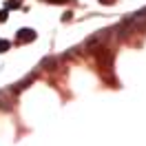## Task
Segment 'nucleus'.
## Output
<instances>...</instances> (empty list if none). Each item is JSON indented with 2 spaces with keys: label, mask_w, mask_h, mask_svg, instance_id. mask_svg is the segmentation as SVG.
I'll list each match as a JSON object with an SVG mask.
<instances>
[{
  "label": "nucleus",
  "mask_w": 146,
  "mask_h": 146,
  "mask_svg": "<svg viewBox=\"0 0 146 146\" xmlns=\"http://www.w3.org/2000/svg\"><path fill=\"white\" fill-rule=\"evenodd\" d=\"M109 36H111V29H100V31H95L93 36H89L86 40H84V46H86V49H93V46L102 44Z\"/></svg>",
  "instance_id": "nucleus-1"
},
{
  "label": "nucleus",
  "mask_w": 146,
  "mask_h": 146,
  "mask_svg": "<svg viewBox=\"0 0 146 146\" xmlns=\"http://www.w3.org/2000/svg\"><path fill=\"white\" fill-rule=\"evenodd\" d=\"M36 40V31L33 29H20L18 33H16V42H33Z\"/></svg>",
  "instance_id": "nucleus-2"
},
{
  "label": "nucleus",
  "mask_w": 146,
  "mask_h": 146,
  "mask_svg": "<svg viewBox=\"0 0 146 146\" xmlns=\"http://www.w3.org/2000/svg\"><path fill=\"white\" fill-rule=\"evenodd\" d=\"M9 46H11V42H9V40H0V53L9 51Z\"/></svg>",
  "instance_id": "nucleus-3"
},
{
  "label": "nucleus",
  "mask_w": 146,
  "mask_h": 146,
  "mask_svg": "<svg viewBox=\"0 0 146 146\" xmlns=\"http://www.w3.org/2000/svg\"><path fill=\"white\" fill-rule=\"evenodd\" d=\"M20 0H7V9H18Z\"/></svg>",
  "instance_id": "nucleus-4"
},
{
  "label": "nucleus",
  "mask_w": 146,
  "mask_h": 146,
  "mask_svg": "<svg viewBox=\"0 0 146 146\" xmlns=\"http://www.w3.org/2000/svg\"><path fill=\"white\" fill-rule=\"evenodd\" d=\"M7 18H9V11H7V9H2V11H0V22H5Z\"/></svg>",
  "instance_id": "nucleus-5"
},
{
  "label": "nucleus",
  "mask_w": 146,
  "mask_h": 146,
  "mask_svg": "<svg viewBox=\"0 0 146 146\" xmlns=\"http://www.w3.org/2000/svg\"><path fill=\"white\" fill-rule=\"evenodd\" d=\"M69 20H71V11H69V13H64V16H62V22H69Z\"/></svg>",
  "instance_id": "nucleus-6"
},
{
  "label": "nucleus",
  "mask_w": 146,
  "mask_h": 146,
  "mask_svg": "<svg viewBox=\"0 0 146 146\" xmlns=\"http://www.w3.org/2000/svg\"><path fill=\"white\" fill-rule=\"evenodd\" d=\"M44 2H53V5H62V2H66V0H44Z\"/></svg>",
  "instance_id": "nucleus-7"
},
{
  "label": "nucleus",
  "mask_w": 146,
  "mask_h": 146,
  "mask_svg": "<svg viewBox=\"0 0 146 146\" xmlns=\"http://www.w3.org/2000/svg\"><path fill=\"white\" fill-rule=\"evenodd\" d=\"M102 2H106V5H113V2H115V0H102Z\"/></svg>",
  "instance_id": "nucleus-8"
}]
</instances>
